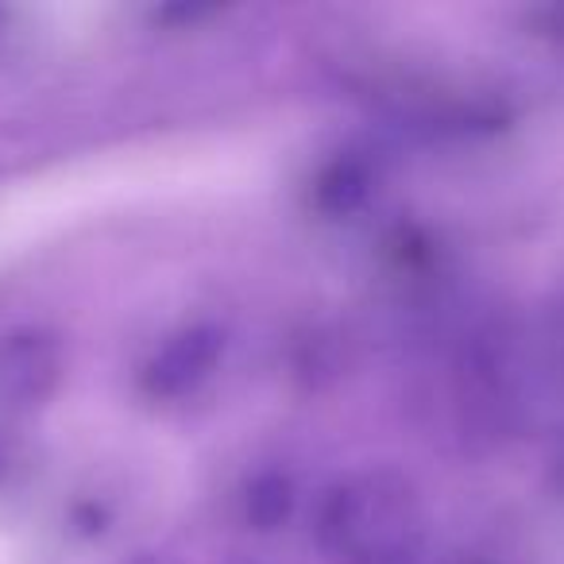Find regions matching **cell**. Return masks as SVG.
<instances>
[{
    "instance_id": "cell-1",
    "label": "cell",
    "mask_w": 564,
    "mask_h": 564,
    "mask_svg": "<svg viewBox=\"0 0 564 564\" xmlns=\"http://www.w3.org/2000/svg\"><path fill=\"white\" fill-rule=\"evenodd\" d=\"M314 530L329 564H410L425 545V507L399 471H356L329 487Z\"/></svg>"
},
{
    "instance_id": "cell-2",
    "label": "cell",
    "mask_w": 564,
    "mask_h": 564,
    "mask_svg": "<svg viewBox=\"0 0 564 564\" xmlns=\"http://www.w3.org/2000/svg\"><path fill=\"white\" fill-rule=\"evenodd\" d=\"M225 356V333L217 325H189L174 333L143 368V391L151 399H178L213 376Z\"/></svg>"
},
{
    "instance_id": "cell-3",
    "label": "cell",
    "mask_w": 564,
    "mask_h": 564,
    "mask_svg": "<svg viewBox=\"0 0 564 564\" xmlns=\"http://www.w3.org/2000/svg\"><path fill=\"white\" fill-rule=\"evenodd\" d=\"M58 376H63V352L55 337L35 329L0 337V399L35 406L55 391Z\"/></svg>"
},
{
    "instance_id": "cell-4",
    "label": "cell",
    "mask_w": 564,
    "mask_h": 564,
    "mask_svg": "<svg viewBox=\"0 0 564 564\" xmlns=\"http://www.w3.org/2000/svg\"><path fill=\"white\" fill-rule=\"evenodd\" d=\"M368 194H371V166L352 155H340L314 182V205L325 217H348V213H356L368 202Z\"/></svg>"
},
{
    "instance_id": "cell-5",
    "label": "cell",
    "mask_w": 564,
    "mask_h": 564,
    "mask_svg": "<svg viewBox=\"0 0 564 564\" xmlns=\"http://www.w3.org/2000/svg\"><path fill=\"white\" fill-rule=\"evenodd\" d=\"M243 510H248V522L256 530H274L291 518L294 510V487L282 471H263L248 484V499H243Z\"/></svg>"
},
{
    "instance_id": "cell-6",
    "label": "cell",
    "mask_w": 564,
    "mask_h": 564,
    "mask_svg": "<svg viewBox=\"0 0 564 564\" xmlns=\"http://www.w3.org/2000/svg\"><path fill=\"white\" fill-rule=\"evenodd\" d=\"M128 564H178L174 556H166V553H135Z\"/></svg>"
},
{
    "instance_id": "cell-7",
    "label": "cell",
    "mask_w": 564,
    "mask_h": 564,
    "mask_svg": "<svg viewBox=\"0 0 564 564\" xmlns=\"http://www.w3.org/2000/svg\"><path fill=\"white\" fill-rule=\"evenodd\" d=\"M0 476H4V456H0Z\"/></svg>"
}]
</instances>
